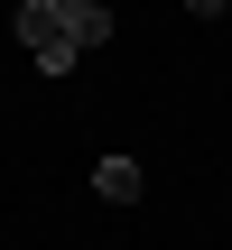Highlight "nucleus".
<instances>
[{"instance_id":"nucleus-1","label":"nucleus","mask_w":232,"mask_h":250,"mask_svg":"<svg viewBox=\"0 0 232 250\" xmlns=\"http://www.w3.org/2000/svg\"><path fill=\"white\" fill-rule=\"evenodd\" d=\"M19 46L37 56V74H74V37H65V19L46 0H19Z\"/></svg>"},{"instance_id":"nucleus-2","label":"nucleus","mask_w":232,"mask_h":250,"mask_svg":"<svg viewBox=\"0 0 232 250\" xmlns=\"http://www.w3.org/2000/svg\"><path fill=\"white\" fill-rule=\"evenodd\" d=\"M46 9H56V19H65V37H74V56H84V46H102V37H112V9H102V0H46Z\"/></svg>"},{"instance_id":"nucleus-3","label":"nucleus","mask_w":232,"mask_h":250,"mask_svg":"<svg viewBox=\"0 0 232 250\" xmlns=\"http://www.w3.org/2000/svg\"><path fill=\"white\" fill-rule=\"evenodd\" d=\"M93 195H102V204H130V195H139V167H130V158H102V167H93Z\"/></svg>"},{"instance_id":"nucleus-4","label":"nucleus","mask_w":232,"mask_h":250,"mask_svg":"<svg viewBox=\"0 0 232 250\" xmlns=\"http://www.w3.org/2000/svg\"><path fill=\"white\" fill-rule=\"evenodd\" d=\"M223 9H232V0H223Z\"/></svg>"}]
</instances>
